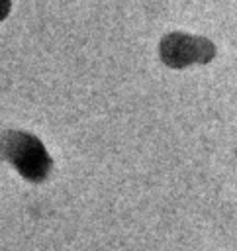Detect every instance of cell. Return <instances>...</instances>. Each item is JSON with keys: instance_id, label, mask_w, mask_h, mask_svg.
<instances>
[{"instance_id": "obj_1", "label": "cell", "mask_w": 237, "mask_h": 251, "mask_svg": "<svg viewBox=\"0 0 237 251\" xmlns=\"http://www.w3.org/2000/svg\"><path fill=\"white\" fill-rule=\"evenodd\" d=\"M194 41L190 37H184V35H172L166 39L165 47H163V57L168 61V63H174V65H182L186 61H190L194 57Z\"/></svg>"}, {"instance_id": "obj_3", "label": "cell", "mask_w": 237, "mask_h": 251, "mask_svg": "<svg viewBox=\"0 0 237 251\" xmlns=\"http://www.w3.org/2000/svg\"><path fill=\"white\" fill-rule=\"evenodd\" d=\"M8 8H10V2L8 0H0V18H4L8 14Z\"/></svg>"}, {"instance_id": "obj_2", "label": "cell", "mask_w": 237, "mask_h": 251, "mask_svg": "<svg viewBox=\"0 0 237 251\" xmlns=\"http://www.w3.org/2000/svg\"><path fill=\"white\" fill-rule=\"evenodd\" d=\"M16 161H18L20 165H27L29 169H31V167H41V163H43V149H41L35 141L24 137V141L18 143Z\"/></svg>"}]
</instances>
